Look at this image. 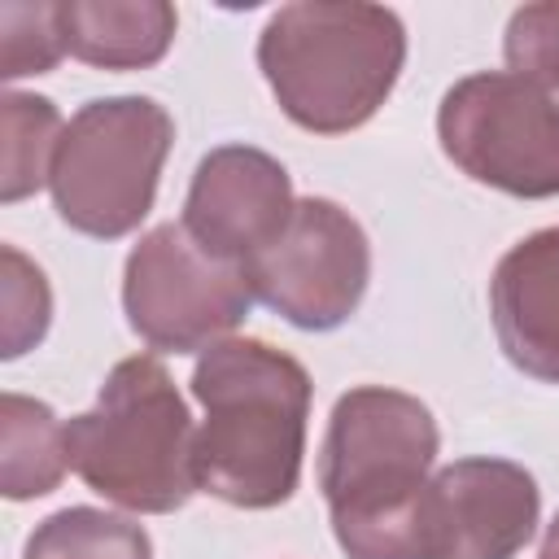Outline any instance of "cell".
<instances>
[{
	"label": "cell",
	"mask_w": 559,
	"mask_h": 559,
	"mask_svg": "<svg viewBox=\"0 0 559 559\" xmlns=\"http://www.w3.org/2000/svg\"><path fill=\"white\" fill-rule=\"evenodd\" d=\"M432 411L397 389H349L328 419L319 489L349 559H437L432 550Z\"/></svg>",
	"instance_id": "cell-1"
},
{
	"label": "cell",
	"mask_w": 559,
	"mask_h": 559,
	"mask_svg": "<svg viewBox=\"0 0 559 559\" xmlns=\"http://www.w3.org/2000/svg\"><path fill=\"white\" fill-rule=\"evenodd\" d=\"M205 406L197 485L231 507H280L301 476L310 376L266 341H218L192 371Z\"/></svg>",
	"instance_id": "cell-2"
},
{
	"label": "cell",
	"mask_w": 559,
	"mask_h": 559,
	"mask_svg": "<svg viewBox=\"0 0 559 559\" xmlns=\"http://www.w3.org/2000/svg\"><path fill=\"white\" fill-rule=\"evenodd\" d=\"M402 57L406 31L380 4H284L258 39L280 109L319 135L362 127L393 92Z\"/></svg>",
	"instance_id": "cell-3"
},
{
	"label": "cell",
	"mask_w": 559,
	"mask_h": 559,
	"mask_svg": "<svg viewBox=\"0 0 559 559\" xmlns=\"http://www.w3.org/2000/svg\"><path fill=\"white\" fill-rule=\"evenodd\" d=\"M70 467L109 502L175 511L197 485V432L170 371L153 354L122 358L96 406L66 424Z\"/></svg>",
	"instance_id": "cell-4"
},
{
	"label": "cell",
	"mask_w": 559,
	"mask_h": 559,
	"mask_svg": "<svg viewBox=\"0 0 559 559\" xmlns=\"http://www.w3.org/2000/svg\"><path fill=\"white\" fill-rule=\"evenodd\" d=\"M170 140L175 122L148 96L83 105L66 122L48 179L57 214L83 236H127L153 210Z\"/></svg>",
	"instance_id": "cell-5"
},
{
	"label": "cell",
	"mask_w": 559,
	"mask_h": 559,
	"mask_svg": "<svg viewBox=\"0 0 559 559\" xmlns=\"http://www.w3.org/2000/svg\"><path fill=\"white\" fill-rule=\"evenodd\" d=\"M445 157L511 197H559V92L485 70L459 79L437 114Z\"/></svg>",
	"instance_id": "cell-6"
},
{
	"label": "cell",
	"mask_w": 559,
	"mask_h": 559,
	"mask_svg": "<svg viewBox=\"0 0 559 559\" xmlns=\"http://www.w3.org/2000/svg\"><path fill=\"white\" fill-rule=\"evenodd\" d=\"M122 306L131 328L170 354L218 345L253 306V284L240 262L201 249L183 223H162L127 258Z\"/></svg>",
	"instance_id": "cell-7"
},
{
	"label": "cell",
	"mask_w": 559,
	"mask_h": 559,
	"mask_svg": "<svg viewBox=\"0 0 559 559\" xmlns=\"http://www.w3.org/2000/svg\"><path fill=\"white\" fill-rule=\"evenodd\" d=\"M253 297L297 328L328 332L341 328L371 275V249L362 227L332 201L306 197L293 205L288 227L245 262Z\"/></svg>",
	"instance_id": "cell-8"
},
{
	"label": "cell",
	"mask_w": 559,
	"mask_h": 559,
	"mask_svg": "<svg viewBox=\"0 0 559 559\" xmlns=\"http://www.w3.org/2000/svg\"><path fill=\"white\" fill-rule=\"evenodd\" d=\"M293 183L288 170L249 144H223L201 157L188 201L183 227L188 236L223 262L258 258L293 218Z\"/></svg>",
	"instance_id": "cell-9"
},
{
	"label": "cell",
	"mask_w": 559,
	"mask_h": 559,
	"mask_svg": "<svg viewBox=\"0 0 559 559\" xmlns=\"http://www.w3.org/2000/svg\"><path fill=\"white\" fill-rule=\"evenodd\" d=\"M437 559H511L537 528V485L511 459H459L432 476Z\"/></svg>",
	"instance_id": "cell-10"
},
{
	"label": "cell",
	"mask_w": 559,
	"mask_h": 559,
	"mask_svg": "<svg viewBox=\"0 0 559 559\" xmlns=\"http://www.w3.org/2000/svg\"><path fill=\"white\" fill-rule=\"evenodd\" d=\"M502 354L533 380L559 384V227L511 245L489 280Z\"/></svg>",
	"instance_id": "cell-11"
},
{
	"label": "cell",
	"mask_w": 559,
	"mask_h": 559,
	"mask_svg": "<svg viewBox=\"0 0 559 559\" xmlns=\"http://www.w3.org/2000/svg\"><path fill=\"white\" fill-rule=\"evenodd\" d=\"M66 52L100 70L162 61L175 39V9L162 0H70L61 4Z\"/></svg>",
	"instance_id": "cell-12"
},
{
	"label": "cell",
	"mask_w": 559,
	"mask_h": 559,
	"mask_svg": "<svg viewBox=\"0 0 559 559\" xmlns=\"http://www.w3.org/2000/svg\"><path fill=\"white\" fill-rule=\"evenodd\" d=\"M4 498H39L52 493L66 459V424L57 415L22 393H4Z\"/></svg>",
	"instance_id": "cell-13"
},
{
	"label": "cell",
	"mask_w": 559,
	"mask_h": 559,
	"mask_svg": "<svg viewBox=\"0 0 559 559\" xmlns=\"http://www.w3.org/2000/svg\"><path fill=\"white\" fill-rule=\"evenodd\" d=\"M26 559H153V542L140 524L122 515L96 507H66L31 533Z\"/></svg>",
	"instance_id": "cell-14"
},
{
	"label": "cell",
	"mask_w": 559,
	"mask_h": 559,
	"mask_svg": "<svg viewBox=\"0 0 559 559\" xmlns=\"http://www.w3.org/2000/svg\"><path fill=\"white\" fill-rule=\"evenodd\" d=\"M61 114L44 96L9 92L4 96V175H0V197L22 201L35 192L44 179H52V162L61 148Z\"/></svg>",
	"instance_id": "cell-15"
},
{
	"label": "cell",
	"mask_w": 559,
	"mask_h": 559,
	"mask_svg": "<svg viewBox=\"0 0 559 559\" xmlns=\"http://www.w3.org/2000/svg\"><path fill=\"white\" fill-rule=\"evenodd\" d=\"M66 52L61 4H0V74H44Z\"/></svg>",
	"instance_id": "cell-16"
},
{
	"label": "cell",
	"mask_w": 559,
	"mask_h": 559,
	"mask_svg": "<svg viewBox=\"0 0 559 559\" xmlns=\"http://www.w3.org/2000/svg\"><path fill=\"white\" fill-rule=\"evenodd\" d=\"M48 284L35 262H26L13 245H4V358L31 349L48 328Z\"/></svg>",
	"instance_id": "cell-17"
},
{
	"label": "cell",
	"mask_w": 559,
	"mask_h": 559,
	"mask_svg": "<svg viewBox=\"0 0 559 559\" xmlns=\"http://www.w3.org/2000/svg\"><path fill=\"white\" fill-rule=\"evenodd\" d=\"M507 61L515 74L559 92V4H524L511 13Z\"/></svg>",
	"instance_id": "cell-18"
},
{
	"label": "cell",
	"mask_w": 559,
	"mask_h": 559,
	"mask_svg": "<svg viewBox=\"0 0 559 559\" xmlns=\"http://www.w3.org/2000/svg\"><path fill=\"white\" fill-rule=\"evenodd\" d=\"M537 559H559V515L550 520V528H546V542H542V555Z\"/></svg>",
	"instance_id": "cell-19"
}]
</instances>
